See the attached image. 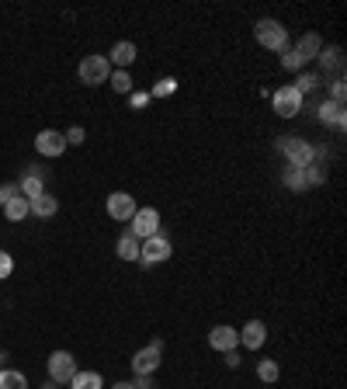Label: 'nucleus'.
Instances as JSON below:
<instances>
[{"mask_svg": "<svg viewBox=\"0 0 347 389\" xmlns=\"http://www.w3.org/2000/svg\"><path fill=\"white\" fill-rule=\"evenodd\" d=\"M254 35H257V42L271 52H285L289 49V31L281 21H274V18H261L257 25H254Z\"/></svg>", "mask_w": 347, "mask_h": 389, "instance_id": "f257e3e1", "label": "nucleus"}, {"mask_svg": "<svg viewBox=\"0 0 347 389\" xmlns=\"http://www.w3.org/2000/svg\"><path fill=\"white\" fill-rule=\"evenodd\" d=\"M77 77H81V84H87V87H98V84H108V77H111V63H108V56H83L81 66H77Z\"/></svg>", "mask_w": 347, "mask_h": 389, "instance_id": "f03ea898", "label": "nucleus"}, {"mask_svg": "<svg viewBox=\"0 0 347 389\" xmlns=\"http://www.w3.org/2000/svg\"><path fill=\"white\" fill-rule=\"evenodd\" d=\"M278 150L285 153L289 167H309V163L316 160V150H313L306 139H299V136H281V139H278Z\"/></svg>", "mask_w": 347, "mask_h": 389, "instance_id": "7ed1b4c3", "label": "nucleus"}, {"mask_svg": "<svg viewBox=\"0 0 347 389\" xmlns=\"http://www.w3.org/2000/svg\"><path fill=\"white\" fill-rule=\"evenodd\" d=\"M129 233L143 243V240H150V236H157L160 233V212L153 206H146V208H135V216L129 219Z\"/></svg>", "mask_w": 347, "mask_h": 389, "instance_id": "20e7f679", "label": "nucleus"}, {"mask_svg": "<svg viewBox=\"0 0 347 389\" xmlns=\"http://www.w3.org/2000/svg\"><path fill=\"white\" fill-rule=\"evenodd\" d=\"M170 254H174V247H170V240L163 236V230L157 236H150V240H143V243H139V264H146V268L170 261Z\"/></svg>", "mask_w": 347, "mask_h": 389, "instance_id": "39448f33", "label": "nucleus"}, {"mask_svg": "<svg viewBox=\"0 0 347 389\" xmlns=\"http://www.w3.org/2000/svg\"><path fill=\"white\" fill-rule=\"evenodd\" d=\"M163 362V340H153L146 348H139L133 355V372L135 375H153Z\"/></svg>", "mask_w": 347, "mask_h": 389, "instance_id": "423d86ee", "label": "nucleus"}, {"mask_svg": "<svg viewBox=\"0 0 347 389\" xmlns=\"http://www.w3.org/2000/svg\"><path fill=\"white\" fill-rule=\"evenodd\" d=\"M77 375V358L70 355V351H53L49 355V383H56V386H70V379Z\"/></svg>", "mask_w": 347, "mask_h": 389, "instance_id": "0eeeda50", "label": "nucleus"}, {"mask_svg": "<svg viewBox=\"0 0 347 389\" xmlns=\"http://www.w3.org/2000/svg\"><path fill=\"white\" fill-rule=\"evenodd\" d=\"M302 104H306V98H302V94L295 91L292 84H289V87H278V91H274V111H278L281 118H295V115L302 111Z\"/></svg>", "mask_w": 347, "mask_h": 389, "instance_id": "6e6552de", "label": "nucleus"}, {"mask_svg": "<svg viewBox=\"0 0 347 389\" xmlns=\"http://www.w3.org/2000/svg\"><path fill=\"white\" fill-rule=\"evenodd\" d=\"M135 208L139 206H135V198L129 191H111V195H108V216H111L115 223H129L135 216Z\"/></svg>", "mask_w": 347, "mask_h": 389, "instance_id": "1a4fd4ad", "label": "nucleus"}, {"mask_svg": "<svg viewBox=\"0 0 347 389\" xmlns=\"http://www.w3.org/2000/svg\"><path fill=\"white\" fill-rule=\"evenodd\" d=\"M209 348L212 351H237L240 348V334H237V327H229V323H215L212 330H209Z\"/></svg>", "mask_w": 347, "mask_h": 389, "instance_id": "9d476101", "label": "nucleus"}, {"mask_svg": "<svg viewBox=\"0 0 347 389\" xmlns=\"http://www.w3.org/2000/svg\"><path fill=\"white\" fill-rule=\"evenodd\" d=\"M18 188H21V195H25L28 202H31V198H38V195L46 191V167L28 163L25 174H21V181H18Z\"/></svg>", "mask_w": 347, "mask_h": 389, "instance_id": "9b49d317", "label": "nucleus"}, {"mask_svg": "<svg viewBox=\"0 0 347 389\" xmlns=\"http://www.w3.org/2000/svg\"><path fill=\"white\" fill-rule=\"evenodd\" d=\"M35 150L42 156H59L63 150H66V136L56 129H42L38 136H35Z\"/></svg>", "mask_w": 347, "mask_h": 389, "instance_id": "f8f14e48", "label": "nucleus"}, {"mask_svg": "<svg viewBox=\"0 0 347 389\" xmlns=\"http://www.w3.org/2000/svg\"><path fill=\"white\" fill-rule=\"evenodd\" d=\"M237 334H240V344L247 351H261L267 340V327L261 320H250V323H243V330H237Z\"/></svg>", "mask_w": 347, "mask_h": 389, "instance_id": "ddd939ff", "label": "nucleus"}, {"mask_svg": "<svg viewBox=\"0 0 347 389\" xmlns=\"http://www.w3.org/2000/svg\"><path fill=\"white\" fill-rule=\"evenodd\" d=\"M320 122H323V126H333V129L341 132V129L347 126V111H344V104L323 101V104H320Z\"/></svg>", "mask_w": 347, "mask_h": 389, "instance_id": "4468645a", "label": "nucleus"}, {"mask_svg": "<svg viewBox=\"0 0 347 389\" xmlns=\"http://www.w3.org/2000/svg\"><path fill=\"white\" fill-rule=\"evenodd\" d=\"M28 208H31V216H38V219H53L56 212H59V198L49 195V191H42L38 198L28 202Z\"/></svg>", "mask_w": 347, "mask_h": 389, "instance_id": "2eb2a0df", "label": "nucleus"}, {"mask_svg": "<svg viewBox=\"0 0 347 389\" xmlns=\"http://www.w3.org/2000/svg\"><path fill=\"white\" fill-rule=\"evenodd\" d=\"M108 63H115L118 70H129L135 63V46L133 42H115V49L108 52Z\"/></svg>", "mask_w": 347, "mask_h": 389, "instance_id": "dca6fc26", "label": "nucleus"}, {"mask_svg": "<svg viewBox=\"0 0 347 389\" xmlns=\"http://www.w3.org/2000/svg\"><path fill=\"white\" fill-rule=\"evenodd\" d=\"M316 59H320V70H323V74L330 70V74H337V77H341V70H344V52L337 49V46L320 49V56H316Z\"/></svg>", "mask_w": 347, "mask_h": 389, "instance_id": "f3484780", "label": "nucleus"}, {"mask_svg": "<svg viewBox=\"0 0 347 389\" xmlns=\"http://www.w3.org/2000/svg\"><path fill=\"white\" fill-rule=\"evenodd\" d=\"M4 216H7V223H25L28 216H31V208H28L25 195H14V198L4 206Z\"/></svg>", "mask_w": 347, "mask_h": 389, "instance_id": "a211bd4d", "label": "nucleus"}, {"mask_svg": "<svg viewBox=\"0 0 347 389\" xmlns=\"http://www.w3.org/2000/svg\"><path fill=\"white\" fill-rule=\"evenodd\" d=\"M292 49L299 52L306 63H309V59H316V56H320L323 42H320V35H316V31H309V35H302V39H299V46H292Z\"/></svg>", "mask_w": 347, "mask_h": 389, "instance_id": "6ab92c4d", "label": "nucleus"}, {"mask_svg": "<svg viewBox=\"0 0 347 389\" xmlns=\"http://www.w3.org/2000/svg\"><path fill=\"white\" fill-rule=\"evenodd\" d=\"M115 254H118L122 261H139V240H135V236L125 230V233L118 236V247H115Z\"/></svg>", "mask_w": 347, "mask_h": 389, "instance_id": "aec40b11", "label": "nucleus"}, {"mask_svg": "<svg viewBox=\"0 0 347 389\" xmlns=\"http://www.w3.org/2000/svg\"><path fill=\"white\" fill-rule=\"evenodd\" d=\"M0 389H28L25 372H18V368H0Z\"/></svg>", "mask_w": 347, "mask_h": 389, "instance_id": "412c9836", "label": "nucleus"}, {"mask_svg": "<svg viewBox=\"0 0 347 389\" xmlns=\"http://www.w3.org/2000/svg\"><path fill=\"white\" fill-rule=\"evenodd\" d=\"M70 389H101V375H98V372H81V368H77V375L70 379Z\"/></svg>", "mask_w": 347, "mask_h": 389, "instance_id": "4be33fe9", "label": "nucleus"}, {"mask_svg": "<svg viewBox=\"0 0 347 389\" xmlns=\"http://www.w3.org/2000/svg\"><path fill=\"white\" fill-rule=\"evenodd\" d=\"M281 181H285L289 191H306V188H309V184H306V174H302V167H289V171L281 174Z\"/></svg>", "mask_w": 347, "mask_h": 389, "instance_id": "5701e85b", "label": "nucleus"}, {"mask_svg": "<svg viewBox=\"0 0 347 389\" xmlns=\"http://www.w3.org/2000/svg\"><path fill=\"white\" fill-rule=\"evenodd\" d=\"M108 84H111L118 94H133V77H129V70H111Z\"/></svg>", "mask_w": 347, "mask_h": 389, "instance_id": "b1692460", "label": "nucleus"}, {"mask_svg": "<svg viewBox=\"0 0 347 389\" xmlns=\"http://www.w3.org/2000/svg\"><path fill=\"white\" fill-rule=\"evenodd\" d=\"M278 375H281V368H278V362H271V358H264V362H257V379L261 383H278Z\"/></svg>", "mask_w": 347, "mask_h": 389, "instance_id": "393cba45", "label": "nucleus"}, {"mask_svg": "<svg viewBox=\"0 0 347 389\" xmlns=\"http://www.w3.org/2000/svg\"><path fill=\"white\" fill-rule=\"evenodd\" d=\"M302 174H306V184H309V188L326 184V167H323V163H316V160H313L309 167H302Z\"/></svg>", "mask_w": 347, "mask_h": 389, "instance_id": "a878e982", "label": "nucleus"}, {"mask_svg": "<svg viewBox=\"0 0 347 389\" xmlns=\"http://www.w3.org/2000/svg\"><path fill=\"white\" fill-rule=\"evenodd\" d=\"M292 87L302 94V98H306L309 91H316V87H320V74H299V80H295Z\"/></svg>", "mask_w": 347, "mask_h": 389, "instance_id": "bb28decb", "label": "nucleus"}, {"mask_svg": "<svg viewBox=\"0 0 347 389\" xmlns=\"http://www.w3.org/2000/svg\"><path fill=\"white\" fill-rule=\"evenodd\" d=\"M174 91H177V80H174V77H163V80H157V84H153L150 98H170Z\"/></svg>", "mask_w": 347, "mask_h": 389, "instance_id": "cd10ccee", "label": "nucleus"}, {"mask_svg": "<svg viewBox=\"0 0 347 389\" xmlns=\"http://www.w3.org/2000/svg\"><path fill=\"white\" fill-rule=\"evenodd\" d=\"M281 66H285V70H292V74H299V70L306 66V59H302V56H299V52L289 46V49H285V56H281Z\"/></svg>", "mask_w": 347, "mask_h": 389, "instance_id": "c85d7f7f", "label": "nucleus"}, {"mask_svg": "<svg viewBox=\"0 0 347 389\" xmlns=\"http://www.w3.org/2000/svg\"><path fill=\"white\" fill-rule=\"evenodd\" d=\"M344 98H347V84H344V77H337L333 80V87H330V101L344 104Z\"/></svg>", "mask_w": 347, "mask_h": 389, "instance_id": "c756f323", "label": "nucleus"}, {"mask_svg": "<svg viewBox=\"0 0 347 389\" xmlns=\"http://www.w3.org/2000/svg\"><path fill=\"white\" fill-rule=\"evenodd\" d=\"M14 195H21V188H18L14 181H11V184H0V208L7 206V202H11Z\"/></svg>", "mask_w": 347, "mask_h": 389, "instance_id": "7c9ffc66", "label": "nucleus"}, {"mask_svg": "<svg viewBox=\"0 0 347 389\" xmlns=\"http://www.w3.org/2000/svg\"><path fill=\"white\" fill-rule=\"evenodd\" d=\"M11 271H14V258L7 251H0V278H11Z\"/></svg>", "mask_w": 347, "mask_h": 389, "instance_id": "2f4dec72", "label": "nucleus"}, {"mask_svg": "<svg viewBox=\"0 0 347 389\" xmlns=\"http://www.w3.org/2000/svg\"><path fill=\"white\" fill-rule=\"evenodd\" d=\"M63 136H66V146H81V143H83V136H87V132H83L81 126H73V129H70V132H63Z\"/></svg>", "mask_w": 347, "mask_h": 389, "instance_id": "473e14b6", "label": "nucleus"}, {"mask_svg": "<svg viewBox=\"0 0 347 389\" xmlns=\"http://www.w3.org/2000/svg\"><path fill=\"white\" fill-rule=\"evenodd\" d=\"M129 104H133V108H146V104H150V94H143V91H133V94H129Z\"/></svg>", "mask_w": 347, "mask_h": 389, "instance_id": "72a5a7b5", "label": "nucleus"}, {"mask_svg": "<svg viewBox=\"0 0 347 389\" xmlns=\"http://www.w3.org/2000/svg\"><path fill=\"white\" fill-rule=\"evenodd\" d=\"M135 389H153V375H135Z\"/></svg>", "mask_w": 347, "mask_h": 389, "instance_id": "f704fd0d", "label": "nucleus"}, {"mask_svg": "<svg viewBox=\"0 0 347 389\" xmlns=\"http://www.w3.org/2000/svg\"><path fill=\"white\" fill-rule=\"evenodd\" d=\"M226 365L237 368V365H240V355H237V351H226Z\"/></svg>", "mask_w": 347, "mask_h": 389, "instance_id": "c9c22d12", "label": "nucleus"}, {"mask_svg": "<svg viewBox=\"0 0 347 389\" xmlns=\"http://www.w3.org/2000/svg\"><path fill=\"white\" fill-rule=\"evenodd\" d=\"M111 389H135V386H133V383H115Z\"/></svg>", "mask_w": 347, "mask_h": 389, "instance_id": "e433bc0d", "label": "nucleus"}]
</instances>
